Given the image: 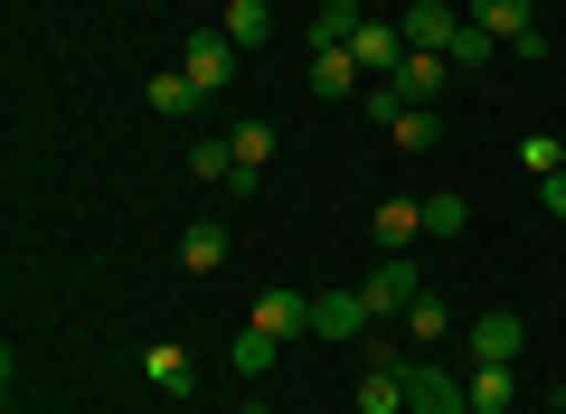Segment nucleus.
Returning <instances> with one entry per match:
<instances>
[{
	"label": "nucleus",
	"instance_id": "1",
	"mask_svg": "<svg viewBox=\"0 0 566 414\" xmlns=\"http://www.w3.org/2000/svg\"><path fill=\"white\" fill-rule=\"evenodd\" d=\"M463 20H482L510 57H547V29H538V10H528V0H472Z\"/></svg>",
	"mask_w": 566,
	"mask_h": 414
},
{
	"label": "nucleus",
	"instance_id": "2",
	"mask_svg": "<svg viewBox=\"0 0 566 414\" xmlns=\"http://www.w3.org/2000/svg\"><path fill=\"white\" fill-rule=\"evenodd\" d=\"M416 293H424V274H416V264H406V255H378V274L359 283L368 320H406V301H416Z\"/></svg>",
	"mask_w": 566,
	"mask_h": 414
},
{
	"label": "nucleus",
	"instance_id": "3",
	"mask_svg": "<svg viewBox=\"0 0 566 414\" xmlns=\"http://www.w3.org/2000/svg\"><path fill=\"white\" fill-rule=\"evenodd\" d=\"M397 29H406V47L444 57V47H453V29H463V10H453V0H406V10H397Z\"/></svg>",
	"mask_w": 566,
	"mask_h": 414
},
{
	"label": "nucleus",
	"instance_id": "4",
	"mask_svg": "<svg viewBox=\"0 0 566 414\" xmlns=\"http://www.w3.org/2000/svg\"><path fill=\"white\" fill-rule=\"evenodd\" d=\"M406 414H472L463 405V376L424 368V358H406Z\"/></svg>",
	"mask_w": 566,
	"mask_h": 414
},
{
	"label": "nucleus",
	"instance_id": "5",
	"mask_svg": "<svg viewBox=\"0 0 566 414\" xmlns=\"http://www.w3.org/2000/svg\"><path fill=\"white\" fill-rule=\"evenodd\" d=\"M237 57H245V47L227 39V29H199V39L180 47V66H189L199 85H208V95H227V76H237Z\"/></svg>",
	"mask_w": 566,
	"mask_h": 414
},
{
	"label": "nucleus",
	"instance_id": "6",
	"mask_svg": "<svg viewBox=\"0 0 566 414\" xmlns=\"http://www.w3.org/2000/svg\"><path fill=\"white\" fill-rule=\"evenodd\" d=\"M245 320H255V330H274V339H303V330H312V293H293V283H264Z\"/></svg>",
	"mask_w": 566,
	"mask_h": 414
},
{
	"label": "nucleus",
	"instance_id": "7",
	"mask_svg": "<svg viewBox=\"0 0 566 414\" xmlns=\"http://www.w3.org/2000/svg\"><path fill=\"white\" fill-rule=\"evenodd\" d=\"M349 57H359V76H397V66H406V29L368 10V20H359V39H349Z\"/></svg>",
	"mask_w": 566,
	"mask_h": 414
},
{
	"label": "nucleus",
	"instance_id": "8",
	"mask_svg": "<svg viewBox=\"0 0 566 414\" xmlns=\"http://www.w3.org/2000/svg\"><path fill=\"white\" fill-rule=\"evenodd\" d=\"M378 320H368V301H359V283L349 293H312V339H368Z\"/></svg>",
	"mask_w": 566,
	"mask_h": 414
},
{
	"label": "nucleus",
	"instance_id": "9",
	"mask_svg": "<svg viewBox=\"0 0 566 414\" xmlns=\"http://www.w3.org/2000/svg\"><path fill=\"white\" fill-rule=\"evenodd\" d=\"M142 95H151V114H170V123H189V114H208V104H218L199 76H189V66H161V76L142 85Z\"/></svg>",
	"mask_w": 566,
	"mask_h": 414
},
{
	"label": "nucleus",
	"instance_id": "10",
	"mask_svg": "<svg viewBox=\"0 0 566 414\" xmlns=\"http://www.w3.org/2000/svg\"><path fill=\"white\" fill-rule=\"evenodd\" d=\"M227 255H237V236H227V217H189V226H180V264H189V274H218Z\"/></svg>",
	"mask_w": 566,
	"mask_h": 414
},
{
	"label": "nucleus",
	"instance_id": "11",
	"mask_svg": "<svg viewBox=\"0 0 566 414\" xmlns=\"http://www.w3.org/2000/svg\"><path fill=\"white\" fill-rule=\"evenodd\" d=\"M368 236H378V255H406L424 236V198H387L378 217H368Z\"/></svg>",
	"mask_w": 566,
	"mask_h": 414
},
{
	"label": "nucleus",
	"instance_id": "12",
	"mask_svg": "<svg viewBox=\"0 0 566 414\" xmlns=\"http://www.w3.org/2000/svg\"><path fill=\"white\" fill-rule=\"evenodd\" d=\"M520 311H482L472 320V358H482V368H510V358H520Z\"/></svg>",
	"mask_w": 566,
	"mask_h": 414
},
{
	"label": "nucleus",
	"instance_id": "13",
	"mask_svg": "<svg viewBox=\"0 0 566 414\" xmlns=\"http://www.w3.org/2000/svg\"><path fill=\"white\" fill-rule=\"evenodd\" d=\"M463 405L472 414H520V368H472L463 376Z\"/></svg>",
	"mask_w": 566,
	"mask_h": 414
},
{
	"label": "nucleus",
	"instance_id": "14",
	"mask_svg": "<svg viewBox=\"0 0 566 414\" xmlns=\"http://www.w3.org/2000/svg\"><path fill=\"white\" fill-rule=\"evenodd\" d=\"M218 29L245 47V57H255V47L274 39V0H227V10H218Z\"/></svg>",
	"mask_w": 566,
	"mask_h": 414
},
{
	"label": "nucleus",
	"instance_id": "15",
	"mask_svg": "<svg viewBox=\"0 0 566 414\" xmlns=\"http://www.w3.org/2000/svg\"><path fill=\"white\" fill-rule=\"evenodd\" d=\"M312 95H322V104L359 95V57H349V47H312Z\"/></svg>",
	"mask_w": 566,
	"mask_h": 414
},
{
	"label": "nucleus",
	"instance_id": "16",
	"mask_svg": "<svg viewBox=\"0 0 566 414\" xmlns=\"http://www.w3.org/2000/svg\"><path fill=\"white\" fill-rule=\"evenodd\" d=\"M406 339H416V349H434V339H453V301L434 293V283H424V293L406 301Z\"/></svg>",
	"mask_w": 566,
	"mask_h": 414
},
{
	"label": "nucleus",
	"instance_id": "17",
	"mask_svg": "<svg viewBox=\"0 0 566 414\" xmlns=\"http://www.w3.org/2000/svg\"><path fill=\"white\" fill-rule=\"evenodd\" d=\"M142 376H151L161 395H189V376H199V368H189L180 339H151V349H142Z\"/></svg>",
	"mask_w": 566,
	"mask_h": 414
},
{
	"label": "nucleus",
	"instance_id": "18",
	"mask_svg": "<svg viewBox=\"0 0 566 414\" xmlns=\"http://www.w3.org/2000/svg\"><path fill=\"white\" fill-rule=\"evenodd\" d=\"M227 358H237V376H245V386H255V376H274V368H283V339L245 320V330H237V349H227Z\"/></svg>",
	"mask_w": 566,
	"mask_h": 414
},
{
	"label": "nucleus",
	"instance_id": "19",
	"mask_svg": "<svg viewBox=\"0 0 566 414\" xmlns=\"http://www.w3.org/2000/svg\"><path fill=\"white\" fill-rule=\"evenodd\" d=\"M387 141H397V151H434V141H444V114H434V104H397Z\"/></svg>",
	"mask_w": 566,
	"mask_h": 414
},
{
	"label": "nucleus",
	"instance_id": "20",
	"mask_svg": "<svg viewBox=\"0 0 566 414\" xmlns=\"http://www.w3.org/2000/svg\"><path fill=\"white\" fill-rule=\"evenodd\" d=\"M359 20H368V0H322V10H312V47H349Z\"/></svg>",
	"mask_w": 566,
	"mask_h": 414
},
{
	"label": "nucleus",
	"instance_id": "21",
	"mask_svg": "<svg viewBox=\"0 0 566 414\" xmlns=\"http://www.w3.org/2000/svg\"><path fill=\"white\" fill-rule=\"evenodd\" d=\"M387 85H397L406 104H434V95H444V57H424V47H406V66H397Z\"/></svg>",
	"mask_w": 566,
	"mask_h": 414
},
{
	"label": "nucleus",
	"instance_id": "22",
	"mask_svg": "<svg viewBox=\"0 0 566 414\" xmlns=\"http://www.w3.org/2000/svg\"><path fill=\"white\" fill-rule=\"evenodd\" d=\"M189 170L218 179V189H237V141H227V132H199V141H189Z\"/></svg>",
	"mask_w": 566,
	"mask_h": 414
},
{
	"label": "nucleus",
	"instance_id": "23",
	"mask_svg": "<svg viewBox=\"0 0 566 414\" xmlns=\"http://www.w3.org/2000/svg\"><path fill=\"white\" fill-rule=\"evenodd\" d=\"M227 141H237V170H245V179H255L264 160H274V123H255V114H245V123H227Z\"/></svg>",
	"mask_w": 566,
	"mask_h": 414
},
{
	"label": "nucleus",
	"instance_id": "24",
	"mask_svg": "<svg viewBox=\"0 0 566 414\" xmlns=\"http://www.w3.org/2000/svg\"><path fill=\"white\" fill-rule=\"evenodd\" d=\"M491 57H501V39H491L482 20H463V29H453V47H444V66H491Z\"/></svg>",
	"mask_w": 566,
	"mask_h": 414
},
{
	"label": "nucleus",
	"instance_id": "25",
	"mask_svg": "<svg viewBox=\"0 0 566 414\" xmlns=\"http://www.w3.org/2000/svg\"><path fill=\"white\" fill-rule=\"evenodd\" d=\"M463 226H472V198H453V189L424 198V236H463Z\"/></svg>",
	"mask_w": 566,
	"mask_h": 414
},
{
	"label": "nucleus",
	"instance_id": "26",
	"mask_svg": "<svg viewBox=\"0 0 566 414\" xmlns=\"http://www.w3.org/2000/svg\"><path fill=\"white\" fill-rule=\"evenodd\" d=\"M520 170L557 179V170H566V141H557V132H528V141H520Z\"/></svg>",
	"mask_w": 566,
	"mask_h": 414
},
{
	"label": "nucleus",
	"instance_id": "27",
	"mask_svg": "<svg viewBox=\"0 0 566 414\" xmlns=\"http://www.w3.org/2000/svg\"><path fill=\"white\" fill-rule=\"evenodd\" d=\"M547 217H566V170H557V179H547Z\"/></svg>",
	"mask_w": 566,
	"mask_h": 414
},
{
	"label": "nucleus",
	"instance_id": "28",
	"mask_svg": "<svg viewBox=\"0 0 566 414\" xmlns=\"http://www.w3.org/2000/svg\"><path fill=\"white\" fill-rule=\"evenodd\" d=\"M245 414H274V405H255V395H245Z\"/></svg>",
	"mask_w": 566,
	"mask_h": 414
},
{
	"label": "nucleus",
	"instance_id": "29",
	"mask_svg": "<svg viewBox=\"0 0 566 414\" xmlns=\"http://www.w3.org/2000/svg\"><path fill=\"white\" fill-rule=\"evenodd\" d=\"M557 395H566V376H557Z\"/></svg>",
	"mask_w": 566,
	"mask_h": 414
},
{
	"label": "nucleus",
	"instance_id": "30",
	"mask_svg": "<svg viewBox=\"0 0 566 414\" xmlns=\"http://www.w3.org/2000/svg\"><path fill=\"white\" fill-rule=\"evenodd\" d=\"M218 10H227V0H218Z\"/></svg>",
	"mask_w": 566,
	"mask_h": 414
}]
</instances>
